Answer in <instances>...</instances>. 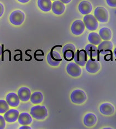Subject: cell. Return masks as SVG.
I'll list each match as a JSON object with an SVG mask.
<instances>
[{
  "mask_svg": "<svg viewBox=\"0 0 116 129\" xmlns=\"http://www.w3.org/2000/svg\"><path fill=\"white\" fill-rule=\"evenodd\" d=\"M73 60L79 66L83 67L85 65L87 62V53L85 50H78L75 53Z\"/></svg>",
  "mask_w": 116,
  "mask_h": 129,
  "instance_id": "obj_9",
  "label": "cell"
},
{
  "mask_svg": "<svg viewBox=\"0 0 116 129\" xmlns=\"http://www.w3.org/2000/svg\"><path fill=\"white\" fill-rule=\"evenodd\" d=\"M38 5L44 12H49L52 9V4L50 0H38Z\"/></svg>",
  "mask_w": 116,
  "mask_h": 129,
  "instance_id": "obj_21",
  "label": "cell"
},
{
  "mask_svg": "<svg viewBox=\"0 0 116 129\" xmlns=\"http://www.w3.org/2000/svg\"><path fill=\"white\" fill-rule=\"evenodd\" d=\"M70 98L72 103L78 104H83L87 99L85 92L80 89H77L73 91L71 94Z\"/></svg>",
  "mask_w": 116,
  "mask_h": 129,
  "instance_id": "obj_5",
  "label": "cell"
},
{
  "mask_svg": "<svg viewBox=\"0 0 116 129\" xmlns=\"http://www.w3.org/2000/svg\"><path fill=\"white\" fill-rule=\"evenodd\" d=\"M88 40L91 44L94 45H98L102 42V39L100 35L96 32L90 33L88 36Z\"/></svg>",
  "mask_w": 116,
  "mask_h": 129,
  "instance_id": "obj_24",
  "label": "cell"
},
{
  "mask_svg": "<svg viewBox=\"0 0 116 129\" xmlns=\"http://www.w3.org/2000/svg\"><path fill=\"white\" fill-rule=\"evenodd\" d=\"M6 126V122L4 117L0 115V129H4Z\"/></svg>",
  "mask_w": 116,
  "mask_h": 129,
  "instance_id": "obj_27",
  "label": "cell"
},
{
  "mask_svg": "<svg viewBox=\"0 0 116 129\" xmlns=\"http://www.w3.org/2000/svg\"><path fill=\"white\" fill-rule=\"evenodd\" d=\"M85 28L84 22L81 20H76L73 22L71 26V32L73 35L78 36L80 35L84 32Z\"/></svg>",
  "mask_w": 116,
  "mask_h": 129,
  "instance_id": "obj_11",
  "label": "cell"
},
{
  "mask_svg": "<svg viewBox=\"0 0 116 129\" xmlns=\"http://www.w3.org/2000/svg\"><path fill=\"white\" fill-rule=\"evenodd\" d=\"M106 2L110 7H116V0H106Z\"/></svg>",
  "mask_w": 116,
  "mask_h": 129,
  "instance_id": "obj_28",
  "label": "cell"
},
{
  "mask_svg": "<svg viewBox=\"0 0 116 129\" xmlns=\"http://www.w3.org/2000/svg\"><path fill=\"white\" fill-rule=\"evenodd\" d=\"M24 13L20 10L13 11L10 16V21L11 23L15 26H20L24 21Z\"/></svg>",
  "mask_w": 116,
  "mask_h": 129,
  "instance_id": "obj_3",
  "label": "cell"
},
{
  "mask_svg": "<svg viewBox=\"0 0 116 129\" xmlns=\"http://www.w3.org/2000/svg\"><path fill=\"white\" fill-rule=\"evenodd\" d=\"M19 128L20 129H31V127H30L29 126H27V125H23V126H22Z\"/></svg>",
  "mask_w": 116,
  "mask_h": 129,
  "instance_id": "obj_31",
  "label": "cell"
},
{
  "mask_svg": "<svg viewBox=\"0 0 116 129\" xmlns=\"http://www.w3.org/2000/svg\"><path fill=\"white\" fill-rule=\"evenodd\" d=\"M94 16L96 19L101 23H106L109 18L108 12L105 8L99 6L95 10Z\"/></svg>",
  "mask_w": 116,
  "mask_h": 129,
  "instance_id": "obj_2",
  "label": "cell"
},
{
  "mask_svg": "<svg viewBox=\"0 0 116 129\" xmlns=\"http://www.w3.org/2000/svg\"><path fill=\"white\" fill-rule=\"evenodd\" d=\"M66 71L67 73L73 77H78L81 74V69L75 63H69L66 67Z\"/></svg>",
  "mask_w": 116,
  "mask_h": 129,
  "instance_id": "obj_12",
  "label": "cell"
},
{
  "mask_svg": "<svg viewBox=\"0 0 116 129\" xmlns=\"http://www.w3.org/2000/svg\"><path fill=\"white\" fill-rule=\"evenodd\" d=\"M9 109V105L6 101L0 99V114L6 113Z\"/></svg>",
  "mask_w": 116,
  "mask_h": 129,
  "instance_id": "obj_26",
  "label": "cell"
},
{
  "mask_svg": "<svg viewBox=\"0 0 116 129\" xmlns=\"http://www.w3.org/2000/svg\"><path fill=\"white\" fill-rule=\"evenodd\" d=\"M76 53V48L72 44H67L63 48V53L64 59L66 61L73 60Z\"/></svg>",
  "mask_w": 116,
  "mask_h": 129,
  "instance_id": "obj_6",
  "label": "cell"
},
{
  "mask_svg": "<svg viewBox=\"0 0 116 129\" xmlns=\"http://www.w3.org/2000/svg\"><path fill=\"white\" fill-rule=\"evenodd\" d=\"M18 95L19 99L22 102H27L30 99L31 96V91L29 88L27 87H22L19 89Z\"/></svg>",
  "mask_w": 116,
  "mask_h": 129,
  "instance_id": "obj_18",
  "label": "cell"
},
{
  "mask_svg": "<svg viewBox=\"0 0 116 129\" xmlns=\"http://www.w3.org/2000/svg\"><path fill=\"white\" fill-rule=\"evenodd\" d=\"M47 59L48 64L52 66H59L62 60L60 54L57 52L53 50V49L48 53Z\"/></svg>",
  "mask_w": 116,
  "mask_h": 129,
  "instance_id": "obj_7",
  "label": "cell"
},
{
  "mask_svg": "<svg viewBox=\"0 0 116 129\" xmlns=\"http://www.w3.org/2000/svg\"><path fill=\"white\" fill-rule=\"evenodd\" d=\"M101 66L99 61L96 59H89L86 63V71L90 73H96L100 69Z\"/></svg>",
  "mask_w": 116,
  "mask_h": 129,
  "instance_id": "obj_10",
  "label": "cell"
},
{
  "mask_svg": "<svg viewBox=\"0 0 116 129\" xmlns=\"http://www.w3.org/2000/svg\"><path fill=\"white\" fill-rule=\"evenodd\" d=\"M6 102L8 104L12 107H17L19 104V98L18 95L14 92H11L8 94L6 98Z\"/></svg>",
  "mask_w": 116,
  "mask_h": 129,
  "instance_id": "obj_16",
  "label": "cell"
},
{
  "mask_svg": "<svg viewBox=\"0 0 116 129\" xmlns=\"http://www.w3.org/2000/svg\"><path fill=\"white\" fill-rule=\"evenodd\" d=\"M101 113L104 115H111L114 114L115 108L114 106L110 103H106L101 104L100 107Z\"/></svg>",
  "mask_w": 116,
  "mask_h": 129,
  "instance_id": "obj_15",
  "label": "cell"
},
{
  "mask_svg": "<svg viewBox=\"0 0 116 129\" xmlns=\"http://www.w3.org/2000/svg\"><path fill=\"white\" fill-rule=\"evenodd\" d=\"M83 20L85 26L88 30L94 31L97 29L98 23L95 16L88 14L84 17Z\"/></svg>",
  "mask_w": 116,
  "mask_h": 129,
  "instance_id": "obj_4",
  "label": "cell"
},
{
  "mask_svg": "<svg viewBox=\"0 0 116 129\" xmlns=\"http://www.w3.org/2000/svg\"><path fill=\"white\" fill-rule=\"evenodd\" d=\"M30 102L33 104H39L43 100V96L41 92L36 91L31 95L30 98Z\"/></svg>",
  "mask_w": 116,
  "mask_h": 129,
  "instance_id": "obj_25",
  "label": "cell"
},
{
  "mask_svg": "<svg viewBox=\"0 0 116 129\" xmlns=\"http://www.w3.org/2000/svg\"><path fill=\"white\" fill-rule=\"evenodd\" d=\"M18 1L21 3H27L28 2H29L30 0H18Z\"/></svg>",
  "mask_w": 116,
  "mask_h": 129,
  "instance_id": "obj_32",
  "label": "cell"
},
{
  "mask_svg": "<svg viewBox=\"0 0 116 129\" xmlns=\"http://www.w3.org/2000/svg\"><path fill=\"white\" fill-rule=\"evenodd\" d=\"M1 52H2L1 47V46H0V55H1Z\"/></svg>",
  "mask_w": 116,
  "mask_h": 129,
  "instance_id": "obj_34",
  "label": "cell"
},
{
  "mask_svg": "<svg viewBox=\"0 0 116 129\" xmlns=\"http://www.w3.org/2000/svg\"><path fill=\"white\" fill-rule=\"evenodd\" d=\"M53 1H55V0H53Z\"/></svg>",
  "mask_w": 116,
  "mask_h": 129,
  "instance_id": "obj_35",
  "label": "cell"
},
{
  "mask_svg": "<svg viewBox=\"0 0 116 129\" xmlns=\"http://www.w3.org/2000/svg\"><path fill=\"white\" fill-rule=\"evenodd\" d=\"M60 1L63 3H64V4H69V2H70L71 0H60Z\"/></svg>",
  "mask_w": 116,
  "mask_h": 129,
  "instance_id": "obj_30",
  "label": "cell"
},
{
  "mask_svg": "<svg viewBox=\"0 0 116 129\" xmlns=\"http://www.w3.org/2000/svg\"><path fill=\"white\" fill-rule=\"evenodd\" d=\"M19 111L15 109H10L7 110L4 114V117L6 121L8 122H14L18 119Z\"/></svg>",
  "mask_w": 116,
  "mask_h": 129,
  "instance_id": "obj_13",
  "label": "cell"
},
{
  "mask_svg": "<svg viewBox=\"0 0 116 129\" xmlns=\"http://www.w3.org/2000/svg\"><path fill=\"white\" fill-rule=\"evenodd\" d=\"M85 51L87 55L90 57H96L98 55V48L94 44H89L85 47Z\"/></svg>",
  "mask_w": 116,
  "mask_h": 129,
  "instance_id": "obj_23",
  "label": "cell"
},
{
  "mask_svg": "<svg viewBox=\"0 0 116 129\" xmlns=\"http://www.w3.org/2000/svg\"><path fill=\"white\" fill-rule=\"evenodd\" d=\"M78 9L79 12L83 15H88L92 11V6L89 1L85 0V1H81L79 4Z\"/></svg>",
  "mask_w": 116,
  "mask_h": 129,
  "instance_id": "obj_14",
  "label": "cell"
},
{
  "mask_svg": "<svg viewBox=\"0 0 116 129\" xmlns=\"http://www.w3.org/2000/svg\"><path fill=\"white\" fill-rule=\"evenodd\" d=\"M4 12V7L2 4L0 3V17H1Z\"/></svg>",
  "mask_w": 116,
  "mask_h": 129,
  "instance_id": "obj_29",
  "label": "cell"
},
{
  "mask_svg": "<svg viewBox=\"0 0 116 129\" xmlns=\"http://www.w3.org/2000/svg\"><path fill=\"white\" fill-rule=\"evenodd\" d=\"M99 35H100L101 39L104 41L111 40L112 37L111 30L107 27H103L101 28L99 31Z\"/></svg>",
  "mask_w": 116,
  "mask_h": 129,
  "instance_id": "obj_22",
  "label": "cell"
},
{
  "mask_svg": "<svg viewBox=\"0 0 116 129\" xmlns=\"http://www.w3.org/2000/svg\"><path fill=\"white\" fill-rule=\"evenodd\" d=\"M114 55L115 58H116V48L114 49Z\"/></svg>",
  "mask_w": 116,
  "mask_h": 129,
  "instance_id": "obj_33",
  "label": "cell"
},
{
  "mask_svg": "<svg viewBox=\"0 0 116 129\" xmlns=\"http://www.w3.org/2000/svg\"><path fill=\"white\" fill-rule=\"evenodd\" d=\"M97 122V117L95 114L89 113L85 116L84 118V124L87 127L94 126Z\"/></svg>",
  "mask_w": 116,
  "mask_h": 129,
  "instance_id": "obj_19",
  "label": "cell"
},
{
  "mask_svg": "<svg viewBox=\"0 0 116 129\" xmlns=\"http://www.w3.org/2000/svg\"><path fill=\"white\" fill-rule=\"evenodd\" d=\"M52 9L54 13L57 15H60L64 12L65 6L64 3L60 1H55L52 4Z\"/></svg>",
  "mask_w": 116,
  "mask_h": 129,
  "instance_id": "obj_17",
  "label": "cell"
},
{
  "mask_svg": "<svg viewBox=\"0 0 116 129\" xmlns=\"http://www.w3.org/2000/svg\"><path fill=\"white\" fill-rule=\"evenodd\" d=\"M30 115L37 120H44L48 115V111L44 106L36 105L30 109Z\"/></svg>",
  "mask_w": 116,
  "mask_h": 129,
  "instance_id": "obj_1",
  "label": "cell"
},
{
  "mask_svg": "<svg viewBox=\"0 0 116 129\" xmlns=\"http://www.w3.org/2000/svg\"><path fill=\"white\" fill-rule=\"evenodd\" d=\"M113 45L112 42L109 41H104L99 44L98 46V52L102 55H107L112 53Z\"/></svg>",
  "mask_w": 116,
  "mask_h": 129,
  "instance_id": "obj_8",
  "label": "cell"
},
{
  "mask_svg": "<svg viewBox=\"0 0 116 129\" xmlns=\"http://www.w3.org/2000/svg\"><path fill=\"white\" fill-rule=\"evenodd\" d=\"M18 122L22 125H29L32 122V118L29 114L23 113L18 116Z\"/></svg>",
  "mask_w": 116,
  "mask_h": 129,
  "instance_id": "obj_20",
  "label": "cell"
}]
</instances>
